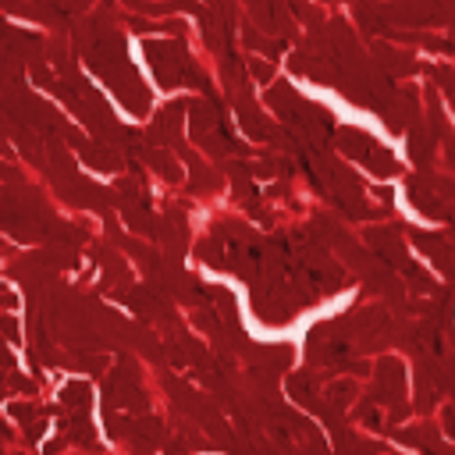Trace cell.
Listing matches in <instances>:
<instances>
[]
</instances>
